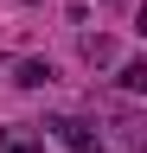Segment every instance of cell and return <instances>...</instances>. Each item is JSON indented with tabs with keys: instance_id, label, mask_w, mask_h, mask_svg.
Masks as SVG:
<instances>
[{
	"instance_id": "6da1fadb",
	"label": "cell",
	"mask_w": 147,
	"mask_h": 153,
	"mask_svg": "<svg viewBox=\"0 0 147 153\" xmlns=\"http://www.w3.org/2000/svg\"><path fill=\"white\" fill-rule=\"evenodd\" d=\"M45 128L58 134L70 153H102V134H96V121H83V115H51Z\"/></svg>"
},
{
	"instance_id": "7a4b0ae2",
	"label": "cell",
	"mask_w": 147,
	"mask_h": 153,
	"mask_svg": "<svg viewBox=\"0 0 147 153\" xmlns=\"http://www.w3.org/2000/svg\"><path fill=\"white\" fill-rule=\"evenodd\" d=\"M13 83H19V89H45L51 83V64H45V57H19V64H13Z\"/></svg>"
},
{
	"instance_id": "3957f363",
	"label": "cell",
	"mask_w": 147,
	"mask_h": 153,
	"mask_svg": "<svg viewBox=\"0 0 147 153\" xmlns=\"http://www.w3.org/2000/svg\"><path fill=\"white\" fill-rule=\"evenodd\" d=\"M122 89H128V96H147V57L122 64Z\"/></svg>"
},
{
	"instance_id": "277c9868",
	"label": "cell",
	"mask_w": 147,
	"mask_h": 153,
	"mask_svg": "<svg viewBox=\"0 0 147 153\" xmlns=\"http://www.w3.org/2000/svg\"><path fill=\"white\" fill-rule=\"evenodd\" d=\"M83 57H90V64H109V57H115V38L90 32V38H83Z\"/></svg>"
},
{
	"instance_id": "5b68a950",
	"label": "cell",
	"mask_w": 147,
	"mask_h": 153,
	"mask_svg": "<svg viewBox=\"0 0 147 153\" xmlns=\"http://www.w3.org/2000/svg\"><path fill=\"white\" fill-rule=\"evenodd\" d=\"M0 153H39V140H7Z\"/></svg>"
},
{
	"instance_id": "8992f818",
	"label": "cell",
	"mask_w": 147,
	"mask_h": 153,
	"mask_svg": "<svg viewBox=\"0 0 147 153\" xmlns=\"http://www.w3.org/2000/svg\"><path fill=\"white\" fill-rule=\"evenodd\" d=\"M19 7H32V0H19Z\"/></svg>"
}]
</instances>
